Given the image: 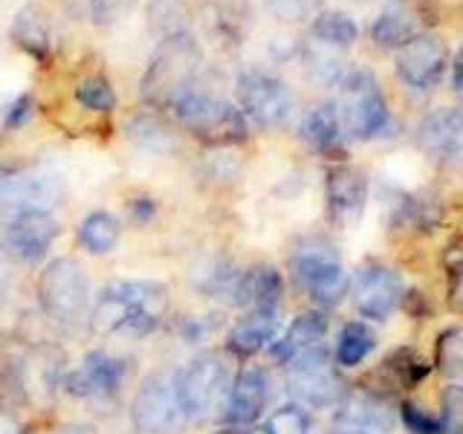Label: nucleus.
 <instances>
[{"instance_id": "14", "label": "nucleus", "mask_w": 463, "mask_h": 434, "mask_svg": "<svg viewBox=\"0 0 463 434\" xmlns=\"http://www.w3.org/2000/svg\"><path fill=\"white\" fill-rule=\"evenodd\" d=\"M434 24L429 0H391L371 24V38L383 50H400Z\"/></svg>"}, {"instance_id": "34", "label": "nucleus", "mask_w": 463, "mask_h": 434, "mask_svg": "<svg viewBox=\"0 0 463 434\" xmlns=\"http://www.w3.org/2000/svg\"><path fill=\"white\" fill-rule=\"evenodd\" d=\"M397 414L402 420V426L409 429L411 434H446L443 423H440V417L438 414H431L426 411L423 405H417L411 400H402L397 405Z\"/></svg>"}, {"instance_id": "24", "label": "nucleus", "mask_w": 463, "mask_h": 434, "mask_svg": "<svg viewBox=\"0 0 463 434\" xmlns=\"http://www.w3.org/2000/svg\"><path fill=\"white\" fill-rule=\"evenodd\" d=\"M9 35L26 55H33L35 61H50V52H52L50 26L35 6H24L14 12Z\"/></svg>"}, {"instance_id": "22", "label": "nucleus", "mask_w": 463, "mask_h": 434, "mask_svg": "<svg viewBox=\"0 0 463 434\" xmlns=\"http://www.w3.org/2000/svg\"><path fill=\"white\" fill-rule=\"evenodd\" d=\"M284 298V275L272 264H250L241 272L235 307L243 310H279Z\"/></svg>"}, {"instance_id": "3", "label": "nucleus", "mask_w": 463, "mask_h": 434, "mask_svg": "<svg viewBox=\"0 0 463 434\" xmlns=\"http://www.w3.org/2000/svg\"><path fill=\"white\" fill-rule=\"evenodd\" d=\"M293 284L307 296L316 307H336L347 296V269L336 243L322 235H304L293 243L287 258Z\"/></svg>"}, {"instance_id": "5", "label": "nucleus", "mask_w": 463, "mask_h": 434, "mask_svg": "<svg viewBox=\"0 0 463 434\" xmlns=\"http://www.w3.org/2000/svg\"><path fill=\"white\" fill-rule=\"evenodd\" d=\"M35 296L43 316L58 327H79L90 313V281L76 258L61 255L41 269Z\"/></svg>"}, {"instance_id": "21", "label": "nucleus", "mask_w": 463, "mask_h": 434, "mask_svg": "<svg viewBox=\"0 0 463 434\" xmlns=\"http://www.w3.org/2000/svg\"><path fill=\"white\" fill-rule=\"evenodd\" d=\"M279 336V310H243L226 330V354L235 359H252L269 351Z\"/></svg>"}, {"instance_id": "8", "label": "nucleus", "mask_w": 463, "mask_h": 434, "mask_svg": "<svg viewBox=\"0 0 463 434\" xmlns=\"http://www.w3.org/2000/svg\"><path fill=\"white\" fill-rule=\"evenodd\" d=\"M203 61L200 43L188 33L165 35L156 43V50L148 61V70L142 76V99L154 108H165L168 99L197 79V70Z\"/></svg>"}, {"instance_id": "32", "label": "nucleus", "mask_w": 463, "mask_h": 434, "mask_svg": "<svg viewBox=\"0 0 463 434\" xmlns=\"http://www.w3.org/2000/svg\"><path fill=\"white\" fill-rule=\"evenodd\" d=\"M264 434H316V420L310 409L298 402H287L267 417Z\"/></svg>"}, {"instance_id": "33", "label": "nucleus", "mask_w": 463, "mask_h": 434, "mask_svg": "<svg viewBox=\"0 0 463 434\" xmlns=\"http://www.w3.org/2000/svg\"><path fill=\"white\" fill-rule=\"evenodd\" d=\"M76 101L93 113H110L116 108V90L105 76H87L76 84Z\"/></svg>"}, {"instance_id": "29", "label": "nucleus", "mask_w": 463, "mask_h": 434, "mask_svg": "<svg viewBox=\"0 0 463 434\" xmlns=\"http://www.w3.org/2000/svg\"><path fill=\"white\" fill-rule=\"evenodd\" d=\"M79 241L90 255H110L122 241V223L110 212H90L79 223Z\"/></svg>"}, {"instance_id": "7", "label": "nucleus", "mask_w": 463, "mask_h": 434, "mask_svg": "<svg viewBox=\"0 0 463 434\" xmlns=\"http://www.w3.org/2000/svg\"><path fill=\"white\" fill-rule=\"evenodd\" d=\"M130 426L137 434H180L188 426L177 394V368L163 365L142 376L130 400Z\"/></svg>"}, {"instance_id": "30", "label": "nucleus", "mask_w": 463, "mask_h": 434, "mask_svg": "<svg viewBox=\"0 0 463 434\" xmlns=\"http://www.w3.org/2000/svg\"><path fill=\"white\" fill-rule=\"evenodd\" d=\"M429 373V362L420 356L414 347H397L391 351L383 362V376L388 388H400V391H411L417 382H423Z\"/></svg>"}, {"instance_id": "16", "label": "nucleus", "mask_w": 463, "mask_h": 434, "mask_svg": "<svg viewBox=\"0 0 463 434\" xmlns=\"http://www.w3.org/2000/svg\"><path fill=\"white\" fill-rule=\"evenodd\" d=\"M397 76L405 87L411 90H434L443 79L446 70V43L438 35H417L414 41H409L405 47L397 50L394 58Z\"/></svg>"}, {"instance_id": "47", "label": "nucleus", "mask_w": 463, "mask_h": 434, "mask_svg": "<svg viewBox=\"0 0 463 434\" xmlns=\"http://www.w3.org/2000/svg\"><path fill=\"white\" fill-rule=\"evenodd\" d=\"M217 434H252V431L246 429V426H223Z\"/></svg>"}, {"instance_id": "12", "label": "nucleus", "mask_w": 463, "mask_h": 434, "mask_svg": "<svg viewBox=\"0 0 463 434\" xmlns=\"http://www.w3.org/2000/svg\"><path fill=\"white\" fill-rule=\"evenodd\" d=\"M354 307L368 322H388L402 301V278L394 267L383 264V260H365L356 272L351 284H347Z\"/></svg>"}, {"instance_id": "39", "label": "nucleus", "mask_w": 463, "mask_h": 434, "mask_svg": "<svg viewBox=\"0 0 463 434\" xmlns=\"http://www.w3.org/2000/svg\"><path fill=\"white\" fill-rule=\"evenodd\" d=\"M156 214V203L148 197H139V200H130L128 203V217L134 221L137 226H145Z\"/></svg>"}, {"instance_id": "37", "label": "nucleus", "mask_w": 463, "mask_h": 434, "mask_svg": "<svg viewBox=\"0 0 463 434\" xmlns=\"http://www.w3.org/2000/svg\"><path fill=\"white\" fill-rule=\"evenodd\" d=\"M217 316H194V318H185V325H183V336L192 342V344H200V342H206L212 333L221 327V322H214Z\"/></svg>"}, {"instance_id": "36", "label": "nucleus", "mask_w": 463, "mask_h": 434, "mask_svg": "<svg viewBox=\"0 0 463 434\" xmlns=\"http://www.w3.org/2000/svg\"><path fill=\"white\" fill-rule=\"evenodd\" d=\"M264 4H267V9L279 21H284V24H298V21L316 18L325 0H264Z\"/></svg>"}, {"instance_id": "46", "label": "nucleus", "mask_w": 463, "mask_h": 434, "mask_svg": "<svg viewBox=\"0 0 463 434\" xmlns=\"http://www.w3.org/2000/svg\"><path fill=\"white\" fill-rule=\"evenodd\" d=\"M12 171H14V168L0 165V197H4V188H6V183H9V177H12Z\"/></svg>"}, {"instance_id": "23", "label": "nucleus", "mask_w": 463, "mask_h": 434, "mask_svg": "<svg viewBox=\"0 0 463 434\" xmlns=\"http://www.w3.org/2000/svg\"><path fill=\"white\" fill-rule=\"evenodd\" d=\"M327 316L322 310H307V313H298L289 327L275 336V342L269 344V356L284 365L293 356L310 351V347H318L327 342Z\"/></svg>"}, {"instance_id": "10", "label": "nucleus", "mask_w": 463, "mask_h": 434, "mask_svg": "<svg viewBox=\"0 0 463 434\" xmlns=\"http://www.w3.org/2000/svg\"><path fill=\"white\" fill-rule=\"evenodd\" d=\"M238 110L258 127H284L293 116V90L267 70H243L235 81Z\"/></svg>"}, {"instance_id": "41", "label": "nucleus", "mask_w": 463, "mask_h": 434, "mask_svg": "<svg viewBox=\"0 0 463 434\" xmlns=\"http://www.w3.org/2000/svg\"><path fill=\"white\" fill-rule=\"evenodd\" d=\"M449 301L458 313H463V267L452 272V287H449Z\"/></svg>"}, {"instance_id": "27", "label": "nucleus", "mask_w": 463, "mask_h": 434, "mask_svg": "<svg viewBox=\"0 0 463 434\" xmlns=\"http://www.w3.org/2000/svg\"><path fill=\"white\" fill-rule=\"evenodd\" d=\"M373 347H376V336L365 322H345L339 327L336 344H333V362H336V368L345 371L359 368L373 354Z\"/></svg>"}, {"instance_id": "42", "label": "nucleus", "mask_w": 463, "mask_h": 434, "mask_svg": "<svg viewBox=\"0 0 463 434\" xmlns=\"http://www.w3.org/2000/svg\"><path fill=\"white\" fill-rule=\"evenodd\" d=\"M452 87H455V93L463 99V41H460L458 55H455V64H452Z\"/></svg>"}, {"instance_id": "28", "label": "nucleus", "mask_w": 463, "mask_h": 434, "mask_svg": "<svg viewBox=\"0 0 463 434\" xmlns=\"http://www.w3.org/2000/svg\"><path fill=\"white\" fill-rule=\"evenodd\" d=\"M356 35H359V26L351 14H345V12H318L310 24L313 43H318V47H325V50H333V52L351 50Z\"/></svg>"}, {"instance_id": "35", "label": "nucleus", "mask_w": 463, "mask_h": 434, "mask_svg": "<svg viewBox=\"0 0 463 434\" xmlns=\"http://www.w3.org/2000/svg\"><path fill=\"white\" fill-rule=\"evenodd\" d=\"M440 423L446 434H463V385L449 382L440 391Z\"/></svg>"}, {"instance_id": "18", "label": "nucleus", "mask_w": 463, "mask_h": 434, "mask_svg": "<svg viewBox=\"0 0 463 434\" xmlns=\"http://www.w3.org/2000/svg\"><path fill=\"white\" fill-rule=\"evenodd\" d=\"M333 423L391 434L397 423V411H394V402L385 394H380L376 388H347L345 397L336 405Z\"/></svg>"}, {"instance_id": "40", "label": "nucleus", "mask_w": 463, "mask_h": 434, "mask_svg": "<svg viewBox=\"0 0 463 434\" xmlns=\"http://www.w3.org/2000/svg\"><path fill=\"white\" fill-rule=\"evenodd\" d=\"M0 434H26L24 420L6 402H0Z\"/></svg>"}, {"instance_id": "44", "label": "nucleus", "mask_w": 463, "mask_h": 434, "mask_svg": "<svg viewBox=\"0 0 463 434\" xmlns=\"http://www.w3.org/2000/svg\"><path fill=\"white\" fill-rule=\"evenodd\" d=\"M55 434H96L93 426H84V423H64Z\"/></svg>"}, {"instance_id": "19", "label": "nucleus", "mask_w": 463, "mask_h": 434, "mask_svg": "<svg viewBox=\"0 0 463 434\" xmlns=\"http://www.w3.org/2000/svg\"><path fill=\"white\" fill-rule=\"evenodd\" d=\"M368 192L371 185L365 171H359L354 165H330L325 174L327 212L336 223H354L365 212Z\"/></svg>"}, {"instance_id": "4", "label": "nucleus", "mask_w": 463, "mask_h": 434, "mask_svg": "<svg viewBox=\"0 0 463 434\" xmlns=\"http://www.w3.org/2000/svg\"><path fill=\"white\" fill-rule=\"evenodd\" d=\"M232 380H235V371H232L229 354L221 351H200L183 368H177V394L188 423L221 420Z\"/></svg>"}, {"instance_id": "15", "label": "nucleus", "mask_w": 463, "mask_h": 434, "mask_svg": "<svg viewBox=\"0 0 463 434\" xmlns=\"http://www.w3.org/2000/svg\"><path fill=\"white\" fill-rule=\"evenodd\" d=\"M269 397H272V382H269L267 368L243 365L241 371H235V380H232L221 423L252 429L258 420L264 417Z\"/></svg>"}, {"instance_id": "1", "label": "nucleus", "mask_w": 463, "mask_h": 434, "mask_svg": "<svg viewBox=\"0 0 463 434\" xmlns=\"http://www.w3.org/2000/svg\"><path fill=\"white\" fill-rule=\"evenodd\" d=\"M171 310V293L163 281L134 278L108 284L87 313V325L96 336H148L165 322Z\"/></svg>"}, {"instance_id": "45", "label": "nucleus", "mask_w": 463, "mask_h": 434, "mask_svg": "<svg viewBox=\"0 0 463 434\" xmlns=\"http://www.w3.org/2000/svg\"><path fill=\"white\" fill-rule=\"evenodd\" d=\"M327 434H380V431H368V429H356V426H342V423H333L327 429Z\"/></svg>"}, {"instance_id": "6", "label": "nucleus", "mask_w": 463, "mask_h": 434, "mask_svg": "<svg viewBox=\"0 0 463 434\" xmlns=\"http://www.w3.org/2000/svg\"><path fill=\"white\" fill-rule=\"evenodd\" d=\"M333 108H336L345 139L368 142L383 137L391 127L388 101L380 90V81L368 70L345 72L339 81V99L333 101Z\"/></svg>"}, {"instance_id": "11", "label": "nucleus", "mask_w": 463, "mask_h": 434, "mask_svg": "<svg viewBox=\"0 0 463 434\" xmlns=\"http://www.w3.org/2000/svg\"><path fill=\"white\" fill-rule=\"evenodd\" d=\"M134 362L113 351H90L84 354L81 365L64 376V391L76 400L87 402H113L128 388Z\"/></svg>"}, {"instance_id": "17", "label": "nucleus", "mask_w": 463, "mask_h": 434, "mask_svg": "<svg viewBox=\"0 0 463 434\" xmlns=\"http://www.w3.org/2000/svg\"><path fill=\"white\" fill-rule=\"evenodd\" d=\"M61 200V180L47 171H12L0 197L6 217L21 212H52Z\"/></svg>"}, {"instance_id": "13", "label": "nucleus", "mask_w": 463, "mask_h": 434, "mask_svg": "<svg viewBox=\"0 0 463 434\" xmlns=\"http://www.w3.org/2000/svg\"><path fill=\"white\" fill-rule=\"evenodd\" d=\"M58 235H61V223L55 221L52 212H21L6 217L4 250L21 264H38L47 258Z\"/></svg>"}, {"instance_id": "9", "label": "nucleus", "mask_w": 463, "mask_h": 434, "mask_svg": "<svg viewBox=\"0 0 463 434\" xmlns=\"http://www.w3.org/2000/svg\"><path fill=\"white\" fill-rule=\"evenodd\" d=\"M281 368L287 373V394L304 409H336L347 391L327 344L310 347Z\"/></svg>"}, {"instance_id": "2", "label": "nucleus", "mask_w": 463, "mask_h": 434, "mask_svg": "<svg viewBox=\"0 0 463 434\" xmlns=\"http://www.w3.org/2000/svg\"><path fill=\"white\" fill-rule=\"evenodd\" d=\"M171 116L183 130L206 145H238L250 137V122L229 99L212 93L197 79L168 99Z\"/></svg>"}, {"instance_id": "38", "label": "nucleus", "mask_w": 463, "mask_h": 434, "mask_svg": "<svg viewBox=\"0 0 463 434\" xmlns=\"http://www.w3.org/2000/svg\"><path fill=\"white\" fill-rule=\"evenodd\" d=\"M33 108H35L33 96H21V99L9 108V113H6V127H21V125H26V122L35 116Z\"/></svg>"}, {"instance_id": "26", "label": "nucleus", "mask_w": 463, "mask_h": 434, "mask_svg": "<svg viewBox=\"0 0 463 434\" xmlns=\"http://www.w3.org/2000/svg\"><path fill=\"white\" fill-rule=\"evenodd\" d=\"M128 139L137 145V148L156 154V156H168L174 151H180V139L177 134L159 119L156 113H139L134 119H128L125 125Z\"/></svg>"}, {"instance_id": "25", "label": "nucleus", "mask_w": 463, "mask_h": 434, "mask_svg": "<svg viewBox=\"0 0 463 434\" xmlns=\"http://www.w3.org/2000/svg\"><path fill=\"white\" fill-rule=\"evenodd\" d=\"M298 134L318 154L336 151L345 139V134H342V125H339V116H336V108H333V101H325V105H316L313 110H307V116L301 119Z\"/></svg>"}, {"instance_id": "20", "label": "nucleus", "mask_w": 463, "mask_h": 434, "mask_svg": "<svg viewBox=\"0 0 463 434\" xmlns=\"http://www.w3.org/2000/svg\"><path fill=\"white\" fill-rule=\"evenodd\" d=\"M417 145L429 159L449 163L463 154V110L438 108L423 116L417 125Z\"/></svg>"}, {"instance_id": "31", "label": "nucleus", "mask_w": 463, "mask_h": 434, "mask_svg": "<svg viewBox=\"0 0 463 434\" xmlns=\"http://www.w3.org/2000/svg\"><path fill=\"white\" fill-rule=\"evenodd\" d=\"M434 368H438L446 380L463 385V327L440 330L438 344H434Z\"/></svg>"}, {"instance_id": "43", "label": "nucleus", "mask_w": 463, "mask_h": 434, "mask_svg": "<svg viewBox=\"0 0 463 434\" xmlns=\"http://www.w3.org/2000/svg\"><path fill=\"white\" fill-rule=\"evenodd\" d=\"M64 4L70 12H76L79 18H84V14H93L101 6V0H64Z\"/></svg>"}]
</instances>
